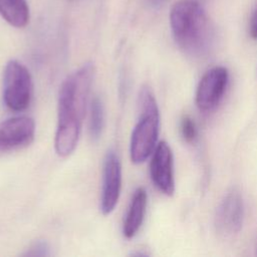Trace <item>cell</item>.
Masks as SVG:
<instances>
[{
    "label": "cell",
    "instance_id": "1",
    "mask_svg": "<svg viewBox=\"0 0 257 257\" xmlns=\"http://www.w3.org/2000/svg\"><path fill=\"white\" fill-rule=\"evenodd\" d=\"M94 73L93 64L85 63L61 84L54 139V148L60 157L69 156L77 146Z\"/></svg>",
    "mask_w": 257,
    "mask_h": 257
},
{
    "label": "cell",
    "instance_id": "2",
    "mask_svg": "<svg viewBox=\"0 0 257 257\" xmlns=\"http://www.w3.org/2000/svg\"><path fill=\"white\" fill-rule=\"evenodd\" d=\"M170 25L176 43L189 56L205 57L214 49L215 25L196 0L176 2L170 12Z\"/></svg>",
    "mask_w": 257,
    "mask_h": 257
},
{
    "label": "cell",
    "instance_id": "3",
    "mask_svg": "<svg viewBox=\"0 0 257 257\" xmlns=\"http://www.w3.org/2000/svg\"><path fill=\"white\" fill-rule=\"evenodd\" d=\"M138 104L140 116L130 144V155L134 164L144 163L153 154L160 131V111L150 87H142Z\"/></svg>",
    "mask_w": 257,
    "mask_h": 257
},
{
    "label": "cell",
    "instance_id": "4",
    "mask_svg": "<svg viewBox=\"0 0 257 257\" xmlns=\"http://www.w3.org/2000/svg\"><path fill=\"white\" fill-rule=\"evenodd\" d=\"M3 100L13 111L25 110L32 99L33 82L29 70L19 61L10 60L4 69Z\"/></svg>",
    "mask_w": 257,
    "mask_h": 257
},
{
    "label": "cell",
    "instance_id": "5",
    "mask_svg": "<svg viewBox=\"0 0 257 257\" xmlns=\"http://www.w3.org/2000/svg\"><path fill=\"white\" fill-rule=\"evenodd\" d=\"M244 204L240 192L231 189L223 197L215 215V229L218 235L229 238L237 234L243 223Z\"/></svg>",
    "mask_w": 257,
    "mask_h": 257
},
{
    "label": "cell",
    "instance_id": "6",
    "mask_svg": "<svg viewBox=\"0 0 257 257\" xmlns=\"http://www.w3.org/2000/svg\"><path fill=\"white\" fill-rule=\"evenodd\" d=\"M229 82V72L224 66L209 69L200 79L196 90V104L200 110L214 109L222 100Z\"/></svg>",
    "mask_w": 257,
    "mask_h": 257
},
{
    "label": "cell",
    "instance_id": "7",
    "mask_svg": "<svg viewBox=\"0 0 257 257\" xmlns=\"http://www.w3.org/2000/svg\"><path fill=\"white\" fill-rule=\"evenodd\" d=\"M35 135L33 118L21 115L0 123V153L11 152L29 146Z\"/></svg>",
    "mask_w": 257,
    "mask_h": 257
},
{
    "label": "cell",
    "instance_id": "8",
    "mask_svg": "<svg viewBox=\"0 0 257 257\" xmlns=\"http://www.w3.org/2000/svg\"><path fill=\"white\" fill-rule=\"evenodd\" d=\"M121 189V166L113 151L107 152L103 160L100 211L103 215L110 214L115 208Z\"/></svg>",
    "mask_w": 257,
    "mask_h": 257
},
{
    "label": "cell",
    "instance_id": "9",
    "mask_svg": "<svg viewBox=\"0 0 257 257\" xmlns=\"http://www.w3.org/2000/svg\"><path fill=\"white\" fill-rule=\"evenodd\" d=\"M150 175L160 192L167 196H173L175 192L174 159L169 144L164 141L158 143L153 152Z\"/></svg>",
    "mask_w": 257,
    "mask_h": 257
},
{
    "label": "cell",
    "instance_id": "10",
    "mask_svg": "<svg viewBox=\"0 0 257 257\" xmlns=\"http://www.w3.org/2000/svg\"><path fill=\"white\" fill-rule=\"evenodd\" d=\"M148 195L144 188H138L131 200L128 210L123 222L122 233L127 239L136 236L139 232L146 215Z\"/></svg>",
    "mask_w": 257,
    "mask_h": 257
},
{
    "label": "cell",
    "instance_id": "11",
    "mask_svg": "<svg viewBox=\"0 0 257 257\" xmlns=\"http://www.w3.org/2000/svg\"><path fill=\"white\" fill-rule=\"evenodd\" d=\"M0 15L10 25L23 28L29 22V6L26 0H0Z\"/></svg>",
    "mask_w": 257,
    "mask_h": 257
},
{
    "label": "cell",
    "instance_id": "12",
    "mask_svg": "<svg viewBox=\"0 0 257 257\" xmlns=\"http://www.w3.org/2000/svg\"><path fill=\"white\" fill-rule=\"evenodd\" d=\"M104 127V106L101 99L95 96L90 103L89 134L93 140H97Z\"/></svg>",
    "mask_w": 257,
    "mask_h": 257
},
{
    "label": "cell",
    "instance_id": "13",
    "mask_svg": "<svg viewBox=\"0 0 257 257\" xmlns=\"http://www.w3.org/2000/svg\"><path fill=\"white\" fill-rule=\"evenodd\" d=\"M180 131L183 139L187 143H194L197 139L198 136V131H197V125L190 116L186 115L182 118L181 124H180Z\"/></svg>",
    "mask_w": 257,
    "mask_h": 257
},
{
    "label": "cell",
    "instance_id": "14",
    "mask_svg": "<svg viewBox=\"0 0 257 257\" xmlns=\"http://www.w3.org/2000/svg\"><path fill=\"white\" fill-rule=\"evenodd\" d=\"M50 254V247L44 240L35 241L24 253L25 256H49Z\"/></svg>",
    "mask_w": 257,
    "mask_h": 257
},
{
    "label": "cell",
    "instance_id": "15",
    "mask_svg": "<svg viewBox=\"0 0 257 257\" xmlns=\"http://www.w3.org/2000/svg\"><path fill=\"white\" fill-rule=\"evenodd\" d=\"M249 33L253 39H257V2L253 7V10L249 19Z\"/></svg>",
    "mask_w": 257,
    "mask_h": 257
},
{
    "label": "cell",
    "instance_id": "16",
    "mask_svg": "<svg viewBox=\"0 0 257 257\" xmlns=\"http://www.w3.org/2000/svg\"><path fill=\"white\" fill-rule=\"evenodd\" d=\"M167 1H168V0H147V2H148L151 6H153V7H155V8H160V7H162Z\"/></svg>",
    "mask_w": 257,
    "mask_h": 257
}]
</instances>
